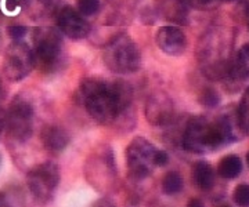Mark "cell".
I'll return each mask as SVG.
<instances>
[{"mask_svg":"<svg viewBox=\"0 0 249 207\" xmlns=\"http://www.w3.org/2000/svg\"><path fill=\"white\" fill-rule=\"evenodd\" d=\"M238 115L235 117L224 113L209 119L198 116L187 123L181 135V145L187 152L209 153L220 149L224 145L238 141L241 137Z\"/></svg>","mask_w":249,"mask_h":207,"instance_id":"obj_1","label":"cell"},{"mask_svg":"<svg viewBox=\"0 0 249 207\" xmlns=\"http://www.w3.org/2000/svg\"><path fill=\"white\" fill-rule=\"evenodd\" d=\"M80 101L91 119L100 125H109L116 120L118 102L114 83L88 78L79 86Z\"/></svg>","mask_w":249,"mask_h":207,"instance_id":"obj_2","label":"cell"},{"mask_svg":"<svg viewBox=\"0 0 249 207\" xmlns=\"http://www.w3.org/2000/svg\"><path fill=\"white\" fill-rule=\"evenodd\" d=\"M230 42L231 40L229 39V33L220 29H213L201 39L198 60L205 76L214 80L227 76L231 65Z\"/></svg>","mask_w":249,"mask_h":207,"instance_id":"obj_3","label":"cell"},{"mask_svg":"<svg viewBox=\"0 0 249 207\" xmlns=\"http://www.w3.org/2000/svg\"><path fill=\"white\" fill-rule=\"evenodd\" d=\"M32 50L36 66L45 73H53L64 63V42L58 28L39 27L32 32Z\"/></svg>","mask_w":249,"mask_h":207,"instance_id":"obj_4","label":"cell"},{"mask_svg":"<svg viewBox=\"0 0 249 207\" xmlns=\"http://www.w3.org/2000/svg\"><path fill=\"white\" fill-rule=\"evenodd\" d=\"M103 60L108 69L118 75L134 73L142 66L140 48L126 33H118L108 42L103 53Z\"/></svg>","mask_w":249,"mask_h":207,"instance_id":"obj_5","label":"cell"},{"mask_svg":"<svg viewBox=\"0 0 249 207\" xmlns=\"http://www.w3.org/2000/svg\"><path fill=\"white\" fill-rule=\"evenodd\" d=\"M35 111L32 102L22 96H17L10 102L4 116V128L10 140L25 144L34 133Z\"/></svg>","mask_w":249,"mask_h":207,"instance_id":"obj_6","label":"cell"},{"mask_svg":"<svg viewBox=\"0 0 249 207\" xmlns=\"http://www.w3.org/2000/svg\"><path fill=\"white\" fill-rule=\"evenodd\" d=\"M36 66L32 46L25 40H13L3 58V72L10 81H21Z\"/></svg>","mask_w":249,"mask_h":207,"instance_id":"obj_7","label":"cell"},{"mask_svg":"<svg viewBox=\"0 0 249 207\" xmlns=\"http://www.w3.org/2000/svg\"><path fill=\"white\" fill-rule=\"evenodd\" d=\"M60 169L53 162H45L32 167L27 175V185L37 203H47L54 196L60 184Z\"/></svg>","mask_w":249,"mask_h":207,"instance_id":"obj_8","label":"cell"},{"mask_svg":"<svg viewBox=\"0 0 249 207\" xmlns=\"http://www.w3.org/2000/svg\"><path fill=\"white\" fill-rule=\"evenodd\" d=\"M85 177L91 187L98 191H109L116 180V166L111 149H98L88 159L85 166Z\"/></svg>","mask_w":249,"mask_h":207,"instance_id":"obj_9","label":"cell"},{"mask_svg":"<svg viewBox=\"0 0 249 207\" xmlns=\"http://www.w3.org/2000/svg\"><path fill=\"white\" fill-rule=\"evenodd\" d=\"M157 152L158 149L148 140L142 137H136L127 145L126 163H127L129 174L134 180H144L151 174L152 170L157 167L155 163Z\"/></svg>","mask_w":249,"mask_h":207,"instance_id":"obj_10","label":"cell"},{"mask_svg":"<svg viewBox=\"0 0 249 207\" xmlns=\"http://www.w3.org/2000/svg\"><path fill=\"white\" fill-rule=\"evenodd\" d=\"M55 19L60 32L72 40H82L89 36V22L85 16L80 14L79 10H75L71 6H62L57 11Z\"/></svg>","mask_w":249,"mask_h":207,"instance_id":"obj_11","label":"cell"},{"mask_svg":"<svg viewBox=\"0 0 249 207\" xmlns=\"http://www.w3.org/2000/svg\"><path fill=\"white\" fill-rule=\"evenodd\" d=\"M173 101L163 93H154L145 104V117L152 126H166L173 119Z\"/></svg>","mask_w":249,"mask_h":207,"instance_id":"obj_12","label":"cell"},{"mask_svg":"<svg viewBox=\"0 0 249 207\" xmlns=\"http://www.w3.org/2000/svg\"><path fill=\"white\" fill-rule=\"evenodd\" d=\"M157 46L160 51L170 57L181 55L187 48V37L184 32L178 27H160L155 36Z\"/></svg>","mask_w":249,"mask_h":207,"instance_id":"obj_13","label":"cell"},{"mask_svg":"<svg viewBox=\"0 0 249 207\" xmlns=\"http://www.w3.org/2000/svg\"><path fill=\"white\" fill-rule=\"evenodd\" d=\"M40 140L45 146L46 151L53 153L62 152L71 141V137L68 131L61 126L57 125H49L43 127L40 133Z\"/></svg>","mask_w":249,"mask_h":207,"instance_id":"obj_14","label":"cell"},{"mask_svg":"<svg viewBox=\"0 0 249 207\" xmlns=\"http://www.w3.org/2000/svg\"><path fill=\"white\" fill-rule=\"evenodd\" d=\"M22 7L32 19L50 18L60 10V0H24Z\"/></svg>","mask_w":249,"mask_h":207,"instance_id":"obj_15","label":"cell"},{"mask_svg":"<svg viewBox=\"0 0 249 207\" xmlns=\"http://www.w3.org/2000/svg\"><path fill=\"white\" fill-rule=\"evenodd\" d=\"M226 78H231L235 81H244L249 79V43L241 47L234 61H231L230 71Z\"/></svg>","mask_w":249,"mask_h":207,"instance_id":"obj_16","label":"cell"},{"mask_svg":"<svg viewBox=\"0 0 249 207\" xmlns=\"http://www.w3.org/2000/svg\"><path fill=\"white\" fill-rule=\"evenodd\" d=\"M193 0H163V16L168 21L184 24L188 18V11Z\"/></svg>","mask_w":249,"mask_h":207,"instance_id":"obj_17","label":"cell"},{"mask_svg":"<svg viewBox=\"0 0 249 207\" xmlns=\"http://www.w3.org/2000/svg\"><path fill=\"white\" fill-rule=\"evenodd\" d=\"M193 180L201 191H209L214 185L213 167L208 162H198L193 169Z\"/></svg>","mask_w":249,"mask_h":207,"instance_id":"obj_18","label":"cell"},{"mask_svg":"<svg viewBox=\"0 0 249 207\" xmlns=\"http://www.w3.org/2000/svg\"><path fill=\"white\" fill-rule=\"evenodd\" d=\"M242 171V160L237 155H227L219 162L217 173L222 178L232 180L237 178Z\"/></svg>","mask_w":249,"mask_h":207,"instance_id":"obj_19","label":"cell"},{"mask_svg":"<svg viewBox=\"0 0 249 207\" xmlns=\"http://www.w3.org/2000/svg\"><path fill=\"white\" fill-rule=\"evenodd\" d=\"M183 177L176 171H169L162 180V192L165 195H176L183 189Z\"/></svg>","mask_w":249,"mask_h":207,"instance_id":"obj_20","label":"cell"},{"mask_svg":"<svg viewBox=\"0 0 249 207\" xmlns=\"http://www.w3.org/2000/svg\"><path fill=\"white\" fill-rule=\"evenodd\" d=\"M237 115H238V122H240L242 131L249 135V87L244 93V97L241 99Z\"/></svg>","mask_w":249,"mask_h":207,"instance_id":"obj_21","label":"cell"},{"mask_svg":"<svg viewBox=\"0 0 249 207\" xmlns=\"http://www.w3.org/2000/svg\"><path fill=\"white\" fill-rule=\"evenodd\" d=\"M76 7L82 16L91 17V16L97 14L100 10V0H78Z\"/></svg>","mask_w":249,"mask_h":207,"instance_id":"obj_22","label":"cell"},{"mask_svg":"<svg viewBox=\"0 0 249 207\" xmlns=\"http://www.w3.org/2000/svg\"><path fill=\"white\" fill-rule=\"evenodd\" d=\"M232 199H234L235 205H238V206H249V184L237 185L232 192Z\"/></svg>","mask_w":249,"mask_h":207,"instance_id":"obj_23","label":"cell"},{"mask_svg":"<svg viewBox=\"0 0 249 207\" xmlns=\"http://www.w3.org/2000/svg\"><path fill=\"white\" fill-rule=\"evenodd\" d=\"M199 101L204 107H208V108H214L219 105L220 102V96L217 94V91L214 89H205L199 97Z\"/></svg>","mask_w":249,"mask_h":207,"instance_id":"obj_24","label":"cell"},{"mask_svg":"<svg viewBox=\"0 0 249 207\" xmlns=\"http://www.w3.org/2000/svg\"><path fill=\"white\" fill-rule=\"evenodd\" d=\"M28 29L25 27H19V25H13L9 28V35L11 40H24L27 36Z\"/></svg>","mask_w":249,"mask_h":207,"instance_id":"obj_25","label":"cell"},{"mask_svg":"<svg viewBox=\"0 0 249 207\" xmlns=\"http://www.w3.org/2000/svg\"><path fill=\"white\" fill-rule=\"evenodd\" d=\"M169 162V155L166 152H163V151H160L158 149V152L155 155V163H157V167H163V166H166Z\"/></svg>","mask_w":249,"mask_h":207,"instance_id":"obj_26","label":"cell"},{"mask_svg":"<svg viewBox=\"0 0 249 207\" xmlns=\"http://www.w3.org/2000/svg\"><path fill=\"white\" fill-rule=\"evenodd\" d=\"M4 116H6V113L0 109V134L4 130Z\"/></svg>","mask_w":249,"mask_h":207,"instance_id":"obj_27","label":"cell"},{"mask_svg":"<svg viewBox=\"0 0 249 207\" xmlns=\"http://www.w3.org/2000/svg\"><path fill=\"white\" fill-rule=\"evenodd\" d=\"M4 94H6L4 86H3V81L0 79V105H1V102H3V99H4Z\"/></svg>","mask_w":249,"mask_h":207,"instance_id":"obj_28","label":"cell"},{"mask_svg":"<svg viewBox=\"0 0 249 207\" xmlns=\"http://www.w3.org/2000/svg\"><path fill=\"white\" fill-rule=\"evenodd\" d=\"M188 205H190V206H191V205H201V202H199V200H193V202H190Z\"/></svg>","mask_w":249,"mask_h":207,"instance_id":"obj_29","label":"cell"},{"mask_svg":"<svg viewBox=\"0 0 249 207\" xmlns=\"http://www.w3.org/2000/svg\"><path fill=\"white\" fill-rule=\"evenodd\" d=\"M247 163H248V166H249V152L248 155H247Z\"/></svg>","mask_w":249,"mask_h":207,"instance_id":"obj_30","label":"cell"},{"mask_svg":"<svg viewBox=\"0 0 249 207\" xmlns=\"http://www.w3.org/2000/svg\"><path fill=\"white\" fill-rule=\"evenodd\" d=\"M217 1H232V0H217Z\"/></svg>","mask_w":249,"mask_h":207,"instance_id":"obj_31","label":"cell"},{"mask_svg":"<svg viewBox=\"0 0 249 207\" xmlns=\"http://www.w3.org/2000/svg\"><path fill=\"white\" fill-rule=\"evenodd\" d=\"M0 205H1V202H0Z\"/></svg>","mask_w":249,"mask_h":207,"instance_id":"obj_32","label":"cell"},{"mask_svg":"<svg viewBox=\"0 0 249 207\" xmlns=\"http://www.w3.org/2000/svg\"><path fill=\"white\" fill-rule=\"evenodd\" d=\"M0 39H1V37H0Z\"/></svg>","mask_w":249,"mask_h":207,"instance_id":"obj_33","label":"cell"}]
</instances>
